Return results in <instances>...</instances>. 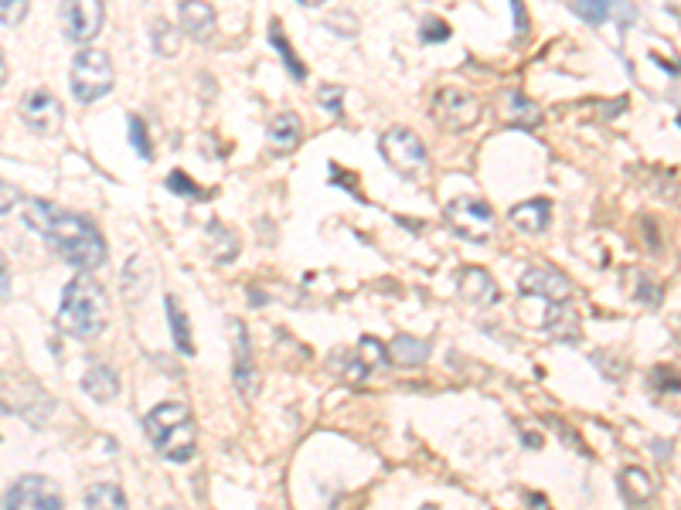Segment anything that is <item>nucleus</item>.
Listing matches in <instances>:
<instances>
[{"label":"nucleus","mask_w":681,"mask_h":510,"mask_svg":"<svg viewBox=\"0 0 681 510\" xmlns=\"http://www.w3.org/2000/svg\"><path fill=\"white\" fill-rule=\"evenodd\" d=\"M266 140L276 153L297 150L300 140H304V123H300L297 113H276L266 126Z\"/></svg>","instance_id":"nucleus-12"},{"label":"nucleus","mask_w":681,"mask_h":510,"mask_svg":"<svg viewBox=\"0 0 681 510\" xmlns=\"http://www.w3.org/2000/svg\"><path fill=\"white\" fill-rule=\"evenodd\" d=\"M82 388H86L96 402H109V398H116V391H120V378H116V371L109 368V364H92L86 378H82Z\"/></svg>","instance_id":"nucleus-19"},{"label":"nucleus","mask_w":681,"mask_h":510,"mask_svg":"<svg viewBox=\"0 0 681 510\" xmlns=\"http://www.w3.org/2000/svg\"><path fill=\"white\" fill-rule=\"evenodd\" d=\"M269 41H273V48L280 51V58L287 62V68H290L293 79H297V82H300V79H307V68H304V62L297 58V51H293V45L287 41V34H283V28H280V21L269 24Z\"/></svg>","instance_id":"nucleus-23"},{"label":"nucleus","mask_w":681,"mask_h":510,"mask_svg":"<svg viewBox=\"0 0 681 510\" xmlns=\"http://www.w3.org/2000/svg\"><path fill=\"white\" fill-rule=\"evenodd\" d=\"M501 116L508 119L511 126H538L542 123V109H538L535 102L518 89H508L501 96Z\"/></svg>","instance_id":"nucleus-17"},{"label":"nucleus","mask_w":681,"mask_h":510,"mask_svg":"<svg viewBox=\"0 0 681 510\" xmlns=\"http://www.w3.org/2000/svg\"><path fill=\"white\" fill-rule=\"evenodd\" d=\"M144 429L154 449L171 463H188L198 453V425L191 419L188 405L184 402H161L150 408Z\"/></svg>","instance_id":"nucleus-2"},{"label":"nucleus","mask_w":681,"mask_h":510,"mask_svg":"<svg viewBox=\"0 0 681 510\" xmlns=\"http://www.w3.org/2000/svg\"><path fill=\"white\" fill-rule=\"evenodd\" d=\"M86 507L89 510H130L126 504V493L116 483H96L86 490Z\"/></svg>","instance_id":"nucleus-21"},{"label":"nucleus","mask_w":681,"mask_h":510,"mask_svg":"<svg viewBox=\"0 0 681 510\" xmlns=\"http://www.w3.org/2000/svg\"><path fill=\"white\" fill-rule=\"evenodd\" d=\"M7 79V58H4V51H0V85H4Z\"/></svg>","instance_id":"nucleus-34"},{"label":"nucleus","mask_w":681,"mask_h":510,"mask_svg":"<svg viewBox=\"0 0 681 510\" xmlns=\"http://www.w3.org/2000/svg\"><path fill=\"white\" fill-rule=\"evenodd\" d=\"M389 354L395 357V364L416 368V364H423L426 357H430V344H426V340H416V337H395Z\"/></svg>","instance_id":"nucleus-22"},{"label":"nucleus","mask_w":681,"mask_h":510,"mask_svg":"<svg viewBox=\"0 0 681 510\" xmlns=\"http://www.w3.org/2000/svg\"><path fill=\"white\" fill-rule=\"evenodd\" d=\"M24 218H28V225L35 228L65 262H72L75 269L86 272V269H99L106 262V238L99 235V228L92 225L89 218L41 198H31L24 204Z\"/></svg>","instance_id":"nucleus-1"},{"label":"nucleus","mask_w":681,"mask_h":510,"mask_svg":"<svg viewBox=\"0 0 681 510\" xmlns=\"http://www.w3.org/2000/svg\"><path fill=\"white\" fill-rule=\"evenodd\" d=\"M24 14H28V0H0V24L14 28L24 21Z\"/></svg>","instance_id":"nucleus-25"},{"label":"nucleus","mask_w":681,"mask_h":510,"mask_svg":"<svg viewBox=\"0 0 681 510\" xmlns=\"http://www.w3.org/2000/svg\"><path fill=\"white\" fill-rule=\"evenodd\" d=\"M18 201H21L18 184H11V181H4V177H0V211H11Z\"/></svg>","instance_id":"nucleus-29"},{"label":"nucleus","mask_w":681,"mask_h":510,"mask_svg":"<svg viewBox=\"0 0 681 510\" xmlns=\"http://www.w3.org/2000/svg\"><path fill=\"white\" fill-rule=\"evenodd\" d=\"M18 113L24 119V126H28L31 133H38V136L58 133V130H62V119H65L62 102H58L55 92H48V89H28V92H24Z\"/></svg>","instance_id":"nucleus-9"},{"label":"nucleus","mask_w":681,"mask_h":510,"mask_svg":"<svg viewBox=\"0 0 681 510\" xmlns=\"http://www.w3.org/2000/svg\"><path fill=\"white\" fill-rule=\"evenodd\" d=\"M460 293H464V300L474 303V306H494L501 300V289L487 269H464L460 272Z\"/></svg>","instance_id":"nucleus-13"},{"label":"nucleus","mask_w":681,"mask_h":510,"mask_svg":"<svg viewBox=\"0 0 681 510\" xmlns=\"http://www.w3.org/2000/svg\"><path fill=\"white\" fill-rule=\"evenodd\" d=\"M443 218H447V225L460 238H467V242H487V238L494 235V211L484 198H470V194L453 198L447 204V211H443Z\"/></svg>","instance_id":"nucleus-7"},{"label":"nucleus","mask_w":681,"mask_h":510,"mask_svg":"<svg viewBox=\"0 0 681 510\" xmlns=\"http://www.w3.org/2000/svg\"><path fill=\"white\" fill-rule=\"evenodd\" d=\"M4 507L7 510H62V490H58L48 476L28 473L21 476V480H14V487L7 490Z\"/></svg>","instance_id":"nucleus-8"},{"label":"nucleus","mask_w":681,"mask_h":510,"mask_svg":"<svg viewBox=\"0 0 681 510\" xmlns=\"http://www.w3.org/2000/svg\"><path fill=\"white\" fill-rule=\"evenodd\" d=\"M7 283H11V279H7V262L4 255H0V296H7Z\"/></svg>","instance_id":"nucleus-32"},{"label":"nucleus","mask_w":681,"mask_h":510,"mask_svg":"<svg viewBox=\"0 0 681 510\" xmlns=\"http://www.w3.org/2000/svg\"><path fill=\"white\" fill-rule=\"evenodd\" d=\"M321 106H327L331 113H341V102H344V89H338V85H324L321 89Z\"/></svg>","instance_id":"nucleus-28"},{"label":"nucleus","mask_w":681,"mask_h":510,"mask_svg":"<svg viewBox=\"0 0 681 510\" xmlns=\"http://www.w3.org/2000/svg\"><path fill=\"white\" fill-rule=\"evenodd\" d=\"M430 116L436 119V126L447 133H467L481 123L484 106L474 92L467 89H453V85H443V89L433 92L430 102Z\"/></svg>","instance_id":"nucleus-6"},{"label":"nucleus","mask_w":681,"mask_h":510,"mask_svg":"<svg viewBox=\"0 0 681 510\" xmlns=\"http://www.w3.org/2000/svg\"><path fill=\"white\" fill-rule=\"evenodd\" d=\"M378 150H382L385 164L399 177H406V181H423L430 174V150L406 126H389L382 133V140H378Z\"/></svg>","instance_id":"nucleus-4"},{"label":"nucleus","mask_w":681,"mask_h":510,"mask_svg":"<svg viewBox=\"0 0 681 510\" xmlns=\"http://www.w3.org/2000/svg\"><path fill=\"white\" fill-rule=\"evenodd\" d=\"M511 225L521 228V232H545L552 218V204L549 198H532V201H521L511 208Z\"/></svg>","instance_id":"nucleus-16"},{"label":"nucleus","mask_w":681,"mask_h":510,"mask_svg":"<svg viewBox=\"0 0 681 510\" xmlns=\"http://www.w3.org/2000/svg\"><path fill=\"white\" fill-rule=\"evenodd\" d=\"M130 140H133V147H137V153L144 160L150 157V153H154V150H150L147 130H144V119H140V116H130Z\"/></svg>","instance_id":"nucleus-27"},{"label":"nucleus","mask_w":681,"mask_h":510,"mask_svg":"<svg viewBox=\"0 0 681 510\" xmlns=\"http://www.w3.org/2000/svg\"><path fill=\"white\" fill-rule=\"evenodd\" d=\"M518 289L525 296L549 300L552 306L569 303V296H573V283H569V279L562 276V272H556V269H528L525 276H521Z\"/></svg>","instance_id":"nucleus-11"},{"label":"nucleus","mask_w":681,"mask_h":510,"mask_svg":"<svg viewBox=\"0 0 681 510\" xmlns=\"http://www.w3.org/2000/svg\"><path fill=\"white\" fill-rule=\"evenodd\" d=\"M69 82H72V96L79 99L82 106H89V102L113 92V82H116L113 62H109L103 48H82L79 55L72 58Z\"/></svg>","instance_id":"nucleus-5"},{"label":"nucleus","mask_w":681,"mask_h":510,"mask_svg":"<svg viewBox=\"0 0 681 510\" xmlns=\"http://www.w3.org/2000/svg\"><path fill=\"white\" fill-rule=\"evenodd\" d=\"M167 320H171V334H174V347L181 354H195V340H191V327H188V313L181 310V303L174 296H167Z\"/></svg>","instance_id":"nucleus-20"},{"label":"nucleus","mask_w":681,"mask_h":510,"mask_svg":"<svg viewBox=\"0 0 681 510\" xmlns=\"http://www.w3.org/2000/svg\"><path fill=\"white\" fill-rule=\"evenodd\" d=\"M361 357L368 361V368H385V364H389V351H385V347L378 344L375 337L361 340Z\"/></svg>","instance_id":"nucleus-24"},{"label":"nucleus","mask_w":681,"mask_h":510,"mask_svg":"<svg viewBox=\"0 0 681 510\" xmlns=\"http://www.w3.org/2000/svg\"><path fill=\"white\" fill-rule=\"evenodd\" d=\"M528 507H535V510H549V507H545V497H542V493H528Z\"/></svg>","instance_id":"nucleus-33"},{"label":"nucleus","mask_w":681,"mask_h":510,"mask_svg":"<svg viewBox=\"0 0 681 510\" xmlns=\"http://www.w3.org/2000/svg\"><path fill=\"white\" fill-rule=\"evenodd\" d=\"M167 187H171L174 194H184V198H198V194H201V187L191 181L184 170H171V177H167Z\"/></svg>","instance_id":"nucleus-26"},{"label":"nucleus","mask_w":681,"mask_h":510,"mask_svg":"<svg viewBox=\"0 0 681 510\" xmlns=\"http://www.w3.org/2000/svg\"><path fill=\"white\" fill-rule=\"evenodd\" d=\"M300 4H304V7H321V4H327V0H300Z\"/></svg>","instance_id":"nucleus-35"},{"label":"nucleus","mask_w":681,"mask_h":510,"mask_svg":"<svg viewBox=\"0 0 681 510\" xmlns=\"http://www.w3.org/2000/svg\"><path fill=\"white\" fill-rule=\"evenodd\" d=\"M103 0H62V28L75 45H89L103 31Z\"/></svg>","instance_id":"nucleus-10"},{"label":"nucleus","mask_w":681,"mask_h":510,"mask_svg":"<svg viewBox=\"0 0 681 510\" xmlns=\"http://www.w3.org/2000/svg\"><path fill=\"white\" fill-rule=\"evenodd\" d=\"M579 7H583V17H590V21L607 17V0H579Z\"/></svg>","instance_id":"nucleus-31"},{"label":"nucleus","mask_w":681,"mask_h":510,"mask_svg":"<svg viewBox=\"0 0 681 510\" xmlns=\"http://www.w3.org/2000/svg\"><path fill=\"white\" fill-rule=\"evenodd\" d=\"M106 317H109V303H106L103 286L89 276H75L62 293L58 327L69 330V334L79 340H89L106 330Z\"/></svg>","instance_id":"nucleus-3"},{"label":"nucleus","mask_w":681,"mask_h":510,"mask_svg":"<svg viewBox=\"0 0 681 510\" xmlns=\"http://www.w3.org/2000/svg\"><path fill=\"white\" fill-rule=\"evenodd\" d=\"M423 38L426 41H443V38H450V28L443 21H423Z\"/></svg>","instance_id":"nucleus-30"},{"label":"nucleus","mask_w":681,"mask_h":510,"mask_svg":"<svg viewBox=\"0 0 681 510\" xmlns=\"http://www.w3.org/2000/svg\"><path fill=\"white\" fill-rule=\"evenodd\" d=\"M235 344H239V357H235V371H232V378H235V385H239V391L246 398H252L259 391V371H256V364H252V354H249V337H246V327L242 323H235Z\"/></svg>","instance_id":"nucleus-15"},{"label":"nucleus","mask_w":681,"mask_h":510,"mask_svg":"<svg viewBox=\"0 0 681 510\" xmlns=\"http://www.w3.org/2000/svg\"><path fill=\"white\" fill-rule=\"evenodd\" d=\"M620 493H624V500H627L630 510H644L647 504H651V497H654V483H651V476H647L644 470L627 466V470L620 473Z\"/></svg>","instance_id":"nucleus-18"},{"label":"nucleus","mask_w":681,"mask_h":510,"mask_svg":"<svg viewBox=\"0 0 681 510\" xmlns=\"http://www.w3.org/2000/svg\"><path fill=\"white\" fill-rule=\"evenodd\" d=\"M178 17H181V28L188 31L195 41L212 38V31H215V7L212 4H205V0H181Z\"/></svg>","instance_id":"nucleus-14"}]
</instances>
